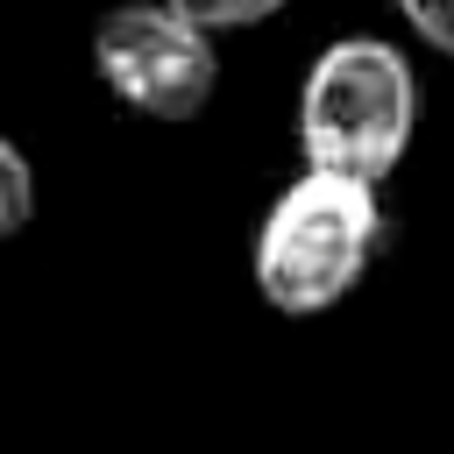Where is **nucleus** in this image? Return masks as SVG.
Masks as SVG:
<instances>
[{
  "label": "nucleus",
  "mask_w": 454,
  "mask_h": 454,
  "mask_svg": "<svg viewBox=\"0 0 454 454\" xmlns=\"http://www.w3.org/2000/svg\"><path fill=\"white\" fill-rule=\"evenodd\" d=\"M92 71L142 121H192V114H206V99L220 85L213 28L184 21L170 0L106 7L92 21Z\"/></svg>",
  "instance_id": "7ed1b4c3"
},
{
  "label": "nucleus",
  "mask_w": 454,
  "mask_h": 454,
  "mask_svg": "<svg viewBox=\"0 0 454 454\" xmlns=\"http://www.w3.org/2000/svg\"><path fill=\"white\" fill-rule=\"evenodd\" d=\"M383 241H390V220H383L376 184L340 177V170H305L262 213V234H255V291L277 312L312 319V312L340 305L369 277V262L383 255Z\"/></svg>",
  "instance_id": "f257e3e1"
},
{
  "label": "nucleus",
  "mask_w": 454,
  "mask_h": 454,
  "mask_svg": "<svg viewBox=\"0 0 454 454\" xmlns=\"http://www.w3.org/2000/svg\"><path fill=\"white\" fill-rule=\"evenodd\" d=\"M28 213H35V170H28V156L0 135V241L21 234Z\"/></svg>",
  "instance_id": "20e7f679"
},
{
  "label": "nucleus",
  "mask_w": 454,
  "mask_h": 454,
  "mask_svg": "<svg viewBox=\"0 0 454 454\" xmlns=\"http://www.w3.org/2000/svg\"><path fill=\"white\" fill-rule=\"evenodd\" d=\"M397 14H404L433 50H447V57H454V0H397Z\"/></svg>",
  "instance_id": "423d86ee"
},
{
  "label": "nucleus",
  "mask_w": 454,
  "mask_h": 454,
  "mask_svg": "<svg viewBox=\"0 0 454 454\" xmlns=\"http://www.w3.org/2000/svg\"><path fill=\"white\" fill-rule=\"evenodd\" d=\"M184 21H199V28H248V21H262V14H277L284 0H170Z\"/></svg>",
  "instance_id": "39448f33"
},
{
  "label": "nucleus",
  "mask_w": 454,
  "mask_h": 454,
  "mask_svg": "<svg viewBox=\"0 0 454 454\" xmlns=\"http://www.w3.org/2000/svg\"><path fill=\"white\" fill-rule=\"evenodd\" d=\"M411 121H419L411 64L376 35H348V43L319 50V64L305 71L298 149L312 170L383 184L397 170V156L411 149Z\"/></svg>",
  "instance_id": "f03ea898"
}]
</instances>
